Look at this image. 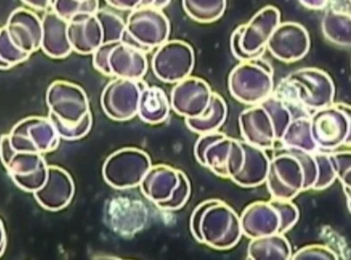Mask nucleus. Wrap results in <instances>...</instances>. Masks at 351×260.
Returning <instances> with one entry per match:
<instances>
[{
	"instance_id": "nucleus-1",
	"label": "nucleus",
	"mask_w": 351,
	"mask_h": 260,
	"mask_svg": "<svg viewBox=\"0 0 351 260\" xmlns=\"http://www.w3.org/2000/svg\"><path fill=\"white\" fill-rule=\"evenodd\" d=\"M280 23V13L276 7L261 9L245 25L239 26L232 34L231 51L241 61L263 56L268 40Z\"/></svg>"
},
{
	"instance_id": "nucleus-2",
	"label": "nucleus",
	"mask_w": 351,
	"mask_h": 260,
	"mask_svg": "<svg viewBox=\"0 0 351 260\" xmlns=\"http://www.w3.org/2000/svg\"><path fill=\"white\" fill-rule=\"evenodd\" d=\"M228 85L240 102L262 103L273 93V68L262 57L242 61L230 73Z\"/></svg>"
},
{
	"instance_id": "nucleus-3",
	"label": "nucleus",
	"mask_w": 351,
	"mask_h": 260,
	"mask_svg": "<svg viewBox=\"0 0 351 260\" xmlns=\"http://www.w3.org/2000/svg\"><path fill=\"white\" fill-rule=\"evenodd\" d=\"M293 97L309 109L329 106L335 96V86L325 72L304 68L291 73L282 81Z\"/></svg>"
},
{
	"instance_id": "nucleus-4",
	"label": "nucleus",
	"mask_w": 351,
	"mask_h": 260,
	"mask_svg": "<svg viewBox=\"0 0 351 260\" xmlns=\"http://www.w3.org/2000/svg\"><path fill=\"white\" fill-rule=\"evenodd\" d=\"M126 30L148 52L169 41L170 23L161 9L142 7L131 11Z\"/></svg>"
},
{
	"instance_id": "nucleus-5",
	"label": "nucleus",
	"mask_w": 351,
	"mask_h": 260,
	"mask_svg": "<svg viewBox=\"0 0 351 260\" xmlns=\"http://www.w3.org/2000/svg\"><path fill=\"white\" fill-rule=\"evenodd\" d=\"M194 61V51L191 45L172 40L157 48L152 59V69L161 81L178 83L191 75Z\"/></svg>"
},
{
	"instance_id": "nucleus-6",
	"label": "nucleus",
	"mask_w": 351,
	"mask_h": 260,
	"mask_svg": "<svg viewBox=\"0 0 351 260\" xmlns=\"http://www.w3.org/2000/svg\"><path fill=\"white\" fill-rule=\"evenodd\" d=\"M310 47L311 39L306 29L293 21L280 23L265 46L274 57L286 63L303 59Z\"/></svg>"
},
{
	"instance_id": "nucleus-7",
	"label": "nucleus",
	"mask_w": 351,
	"mask_h": 260,
	"mask_svg": "<svg viewBox=\"0 0 351 260\" xmlns=\"http://www.w3.org/2000/svg\"><path fill=\"white\" fill-rule=\"evenodd\" d=\"M12 42L21 51L32 55L41 49L42 19L27 8H17L12 12L7 25Z\"/></svg>"
},
{
	"instance_id": "nucleus-8",
	"label": "nucleus",
	"mask_w": 351,
	"mask_h": 260,
	"mask_svg": "<svg viewBox=\"0 0 351 260\" xmlns=\"http://www.w3.org/2000/svg\"><path fill=\"white\" fill-rule=\"evenodd\" d=\"M68 36L72 50L93 54L103 42L101 27L95 14H79L69 21Z\"/></svg>"
},
{
	"instance_id": "nucleus-9",
	"label": "nucleus",
	"mask_w": 351,
	"mask_h": 260,
	"mask_svg": "<svg viewBox=\"0 0 351 260\" xmlns=\"http://www.w3.org/2000/svg\"><path fill=\"white\" fill-rule=\"evenodd\" d=\"M213 92L206 81L197 77H187L178 82L172 92L173 108L180 114L194 111L202 116L208 108Z\"/></svg>"
},
{
	"instance_id": "nucleus-10",
	"label": "nucleus",
	"mask_w": 351,
	"mask_h": 260,
	"mask_svg": "<svg viewBox=\"0 0 351 260\" xmlns=\"http://www.w3.org/2000/svg\"><path fill=\"white\" fill-rule=\"evenodd\" d=\"M69 21L54 11L42 18L41 50L53 59H63L73 51L68 36Z\"/></svg>"
},
{
	"instance_id": "nucleus-11",
	"label": "nucleus",
	"mask_w": 351,
	"mask_h": 260,
	"mask_svg": "<svg viewBox=\"0 0 351 260\" xmlns=\"http://www.w3.org/2000/svg\"><path fill=\"white\" fill-rule=\"evenodd\" d=\"M111 76L117 78L140 79L148 68L145 52L119 42L109 56Z\"/></svg>"
},
{
	"instance_id": "nucleus-12",
	"label": "nucleus",
	"mask_w": 351,
	"mask_h": 260,
	"mask_svg": "<svg viewBox=\"0 0 351 260\" xmlns=\"http://www.w3.org/2000/svg\"><path fill=\"white\" fill-rule=\"evenodd\" d=\"M322 31L332 44L350 47L351 42V17L348 12L329 8L322 19Z\"/></svg>"
},
{
	"instance_id": "nucleus-13",
	"label": "nucleus",
	"mask_w": 351,
	"mask_h": 260,
	"mask_svg": "<svg viewBox=\"0 0 351 260\" xmlns=\"http://www.w3.org/2000/svg\"><path fill=\"white\" fill-rule=\"evenodd\" d=\"M228 0H182L185 13L199 23H212L221 19Z\"/></svg>"
},
{
	"instance_id": "nucleus-14",
	"label": "nucleus",
	"mask_w": 351,
	"mask_h": 260,
	"mask_svg": "<svg viewBox=\"0 0 351 260\" xmlns=\"http://www.w3.org/2000/svg\"><path fill=\"white\" fill-rule=\"evenodd\" d=\"M96 15L102 29L103 42H121L122 34L126 29V23L118 14L105 9H99Z\"/></svg>"
},
{
	"instance_id": "nucleus-15",
	"label": "nucleus",
	"mask_w": 351,
	"mask_h": 260,
	"mask_svg": "<svg viewBox=\"0 0 351 260\" xmlns=\"http://www.w3.org/2000/svg\"><path fill=\"white\" fill-rule=\"evenodd\" d=\"M99 9V0H54L51 10L63 19L69 21L79 14H96Z\"/></svg>"
},
{
	"instance_id": "nucleus-16",
	"label": "nucleus",
	"mask_w": 351,
	"mask_h": 260,
	"mask_svg": "<svg viewBox=\"0 0 351 260\" xmlns=\"http://www.w3.org/2000/svg\"><path fill=\"white\" fill-rule=\"evenodd\" d=\"M30 54L18 49L12 42L5 27H0V70H8L29 59Z\"/></svg>"
},
{
	"instance_id": "nucleus-17",
	"label": "nucleus",
	"mask_w": 351,
	"mask_h": 260,
	"mask_svg": "<svg viewBox=\"0 0 351 260\" xmlns=\"http://www.w3.org/2000/svg\"><path fill=\"white\" fill-rule=\"evenodd\" d=\"M119 42H106L101 44L97 47V50L93 53V65L97 71L104 73L106 75H111L109 68V56L112 49Z\"/></svg>"
},
{
	"instance_id": "nucleus-18",
	"label": "nucleus",
	"mask_w": 351,
	"mask_h": 260,
	"mask_svg": "<svg viewBox=\"0 0 351 260\" xmlns=\"http://www.w3.org/2000/svg\"><path fill=\"white\" fill-rule=\"evenodd\" d=\"M110 7L121 11H133L138 8L142 0H106Z\"/></svg>"
},
{
	"instance_id": "nucleus-19",
	"label": "nucleus",
	"mask_w": 351,
	"mask_h": 260,
	"mask_svg": "<svg viewBox=\"0 0 351 260\" xmlns=\"http://www.w3.org/2000/svg\"><path fill=\"white\" fill-rule=\"evenodd\" d=\"M27 7L34 8L36 10L45 11L51 8L54 0H21Z\"/></svg>"
},
{
	"instance_id": "nucleus-20",
	"label": "nucleus",
	"mask_w": 351,
	"mask_h": 260,
	"mask_svg": "<svg viewBox=\"0 0 351 260\" xmlns=\"http://www.w3.org/2000/svg\"><path fill=\"white\" fill-rule=\"evenodd\" d=\"M304 8L313 9V10H322L328 7L330 0H299Z\"/></svg>"
},
{
	"instance_id": "nucleus-21",
	"label": "nucleus",
	"mask_w": 351,
	"mask_h": 260,
	"mask_svg": "<svg viewBox=\"0 0 351 260\" xmlns=\"http://www.w3.org/2000/svg\"><path fill=\"white\" fill-rule=\"evenodd\" d=\"M5 246V235L4 231V228H3V224L1 221H0V256L2 255L3 252H4Z\"/></svg>"
},
{
	"instance_id": "nucleus-22",
	"label": "nucleus",
	"mask_w": 351,
	"mask_h": 260,
	"mask_svg": "<svg viewBox=\"0 0 351 260\" xmlns=\"http://www.w3.org/2000/svg\"><path fill=\"white\" fill-rule=\"evenodd\" d=\"M171 0H155L154 8L162 9L169 5Z\"/></svg>"
},
{
	"instance_id": "nucleus-23",
	"label": "nucleus",
	"mask_w": 351,
	"mask_h": 260,
	"mask_svg": "<svg viewBox=\"0 0 351 260\" xmlns=\"http://www.w3.org/2000/svg\"><path fill=\"white\" fill-rule=\"evenodd\" d=\"M155 0H142L141 5L139 8L142 7H154Z\"/></svg>"
}]
</instances>
